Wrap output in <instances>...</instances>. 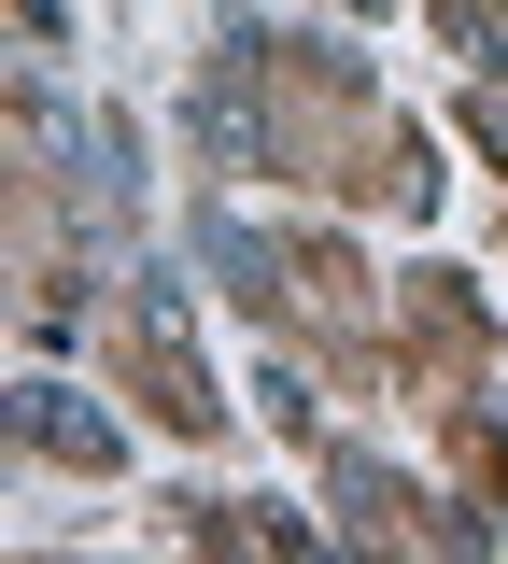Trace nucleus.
<instances>
[{
    "instance_id": "f257e3e1",
    "label": "nucleus",
    "mask_w": 508,
    "mask_h": 564,
    "mask_svg": "<svg viewBox=\"0 0 508 564\" xmlns=\"http://www.w3.org/2000/svg\"><path fill=\"white\" fill-rule=\"evenodd\" d=\"M29 437H43V452H72V466H99V452H114V423L72 410V395H43V410H29Z\"/></svg>"
}]
</instances>
